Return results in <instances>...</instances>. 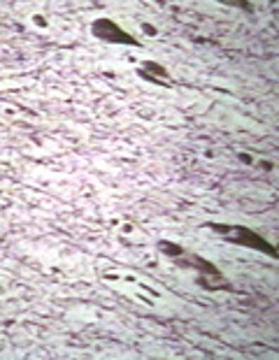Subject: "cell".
Returning a JSON list of instances; mask_svg holds the SVG:
<instances>
[{
    "mask_svg": "<svg viewBox=\"0 0 279 360\" xmlns=\"http://www.w3.org/2000/svg\"><path fill=\"white\" fill-rule=\"evenodd\" d=\"M207 228L212 233H216L221 237L223 242L228 244H235V247H244V249H252V251H259L263 256H270V258H277V247L273 242H268L266 237L261 233L252 231L247 226H228V224H207Z\"/></svg>",
    "mask_w": 279,
    "mask_h": 360,
    "instance_id": "obj_1",
    "label": "cell"
},
{
    "mask_svg": "<svg viewBox=\"0 0 279 360\" xmlns=\"http://www.w3.org/2000/svg\"><path fill=\"white\" fill-rule=\"evenodd\" d=\"M173 263H177L180 267H184V270H193L198 274L196 281L198 286H203L205 290H230V281L223 277V272L216 267L214 263H209V260H205L203 256L198 254H191V251H182L180 256L173 258Z\"/></svg>",
    "mask_w": 279,
    "mask_h": 360,
    "instance_id": "obj_2",
    "label": "cell"
},
{
    "mask_svg": "<svg viewBox=\"0 0 279 360\" xmlns=\"http://www.w3.org/2000/svg\"><path fill=\"white\" fill-rule=\"evenodd\" d=\"M91 33L93 37H98L100 42H107V44H123V47H140L137 37H133L128 30H123L116 21L107 19V17H100L91 24Z\"/></svg>",
    "mask_w": 279,
    "mask_h": 360,
    "instance_id": "obj_3",
    "label": "cell"
},
{
    "mask_svg": "<svg viewBox=\"0 0 279 360\" xmlns=\"http://www.w3.org/2000/svg\"><path fill=\"white\" fill-rule=\"evenodd\" d=\"M137 75L142 77L144 82L149 84H156V86H175V79L170 77V72L163 68L161 63H156V60H142L137 68Z\"/></svg>",
    "mask_w": 279,
    "mask_h": 360,
    "instance_id": "obj_4",
    "label": "cell"
},
{
    "mask_svg": "<svg viewBox=\"0 0 279 360\" xmlns=\"http://www.w3.org/2000/svg\"><path fill=\"white\" fill-rule=\"evenodd\" d=\"M142 28H144V30H147V33H149V35H159V33H156V28H154V26H149V24H144Z\"/></svg>",
    "mask_w": 279,
    "mask_h": 360,
    "instance_id": "obj_5",
    "label": "cell"
},
{
    "mask_svg": "<svg viewBox=\"0 0 279 360\" xmlns=\"http://www.w3.org/2000/svg\"><path fill=\"white\" fill-rule=\"evenodd\" d=\"M33 21H35V24H37V26H46V21H44V17H37V14H35V17H33Z\"/></svg>",
    "mask_w": 279,
    "mask_h": 360,
    "instance_id": "obj_6",
    "label": "cell"
},
{
    "mask_svg": "<svg viewBox=\"0 0 279 360\" xmlns=\"http://www.w3.org/2000/svg\"><path fill=\"white\" fill-rule=\"evenodd\" d=\"M0 293H3V288H0Z\"/></svg>",
    "mask_w": 279,
    "mask_h": 360,
    "instance_id": "obj_7",
    "label": "cell"
}]
</instances>
